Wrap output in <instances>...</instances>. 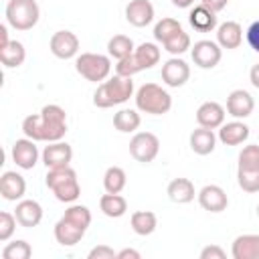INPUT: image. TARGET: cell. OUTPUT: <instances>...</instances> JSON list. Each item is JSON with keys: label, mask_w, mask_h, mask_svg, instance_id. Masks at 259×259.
Instances as JSON below:
<instances>
[{"label": "cell", "mask_w": 259, "mask_h": 259, "mask_svg": "<svg viewBox=\"0 0 259 259\" xmlns=\"http://www.w3.org/2000/svg\"><path fill=\"white\" fill-rule=\"evenodd\" d=\"M22 132L34 142H59L67 134V113L61 105L49 103L40 109V113L24 117Z\"/></svg>", "instance_id": "cell-1"}, {"label": "cell", "mask_w": 259, "mask_h": 259, "mask_svg": "<svg viewBox=\"0 0 259 259\" xmlns=\"http://www.w3.org/2000/svg\"><path fill=\"white\" fill-rule=\"evenodd\" d=\"M132 95H134V81H132V77L113 75L111 79H105L103 83L97 85V89L93 93V105L101 107V109H107V107L125 103Z\"/></svg>", "instance_id": "cell-2"}, {"label": "cell", "mask_w": 259, "mask_h": 259, "mask_svg": "<svg viewBox=\"0 0 259 259\" xmlns=\"http://www.w3.org/2000/svg\"><path fill=\"white\" fill-rule=\"evenodd\" d=\"M45 184H47L49 190H53V194L59 202L73 204L81 196V186H79V180H77V172L71 166L49 168Z\"/></svg>", "instance_id": "cell-3"}, {"label": "cell", "mask_w": 259, "mask_h": 259, "mask_svg": "<svg viewBox=\"0 0 259 259\" xmlns=\"http://www.w3.org/2000/svg\"><path fill=\"white\" fill-rule=\"evenodd\" d=\"M136 107L148 115H164L172 109V97L158 83H144L136 91Z\"/></svg>", "instance_id": "cell-4"}, {"label": "cell", "mask_w": 259, "mask_h": 259, "mask_svg": "<svg viewBox=\"0 0 259 259\" xmlns=\"http://www.w3.org/2000/svg\"><path fill=\"white\" fill-rule=\"evenodd\" d=\"M4 14L14 30H30L40 18V8L36 0H8Z\"/></svg>", "instance_id": "cell-5"}, {"label": "cell", "mask_w": 259, "mask_h": 259, "mask_svg": "<svg viewBox=\"0 0 259 259\" xmlns=\"http://www.w3.org/2000/svg\"><path fill=\"white\" fill-rule=\"evenodd\" d=\"M75 69L87 81L103 83L111 73V59L101 53H81L75 59Z\"/></svg>", "instance_id": "cell-6"}, {"label": "cell", "mask_w": 259, "mask_h": 259, "mask_svg": "<svg viewBox=\"0 0 259 259\" xmlns=\"http://www.w3.org/2000/svg\"><path fill=\"white\" fill-rule=\"evenodd\" d=\"M158 152H160V140L152 132H138L130 140V154L134 160H138L142 164L154 162Z\"/></svg>", "instance_id": "cell-7"}, {"label": "cell", "mask_w": 259, "mask_h": 259, "mask_svg": "<svg viewBox=\"0 0 259 259\" xmlns=\"http://www.w3.org/2000/svg\"><path fill=\"white\" fill-rule=\"evenodd\" d=\"M190 55H192V61L196 67L200 69H214L219 63H221V57H223V49L219 42L214 40H196L194 47L190 49Z\"/></svg>", "instance_id": "cell-8"}, {"label": "cell", "mask_w": 259, "mask_h": 259, "mask_svg": "<svg viewBox=\"0 0 259 259\" xmlns=\"http://www.w3.org/2000/svg\"><path fill=\"white\" fill-rule=\"evenodd\" d=\"M49 49L51 53L57 57V59H73L77 57L79 53V38L75 32L71 30H57L53 36H51V42H49Z\"/></svg>", "instance_id": "cell-9"}, {"label": "cell", "mask_w": 259, "mask_h": 259, "mask_svg": "<svg viewBox=\"0 0 259 259\" xmlns=\"http://www.w3.org/2000/svg\"><path fill=\"white\" fill-rule=\"evenodd\" d=\"M10 154H12V162L22 170H32L34 164L38 162V148H36V142L30 138L16 140L12 144Z\"/></svg>", "instance_id": "cell-10"}, {"label": "cell", "mask_w": 259, "mask_h": 259, "mask_svg": "<svg viewBox=\"0 0 259 259\" xmlns=\"http://www.w3.org/2000/svg\"><path fill=\"white\" fill-rule=\"evenodd\" d=\"M73 160V148L67 142H49V146H45L42 150V164L49 168H61V166H69Z\"/></svg>", "instance_id": "cell-11"}, {"label": "cell", "mask_w": 259, "mask_h": 259, "mask_svg": "<svg viewBox=\"0 0 259 259\" xmlns=\"http://www.w3.org/2000/svg\"><path fill=\"white\" fill-rule=\"evenodd\" d=\"M198 204L208 212H223L229 206L227 192L217 184H206L198 190Z\"/></svg>", "instance_id": "cell-12"}, {"label": "cell", "mask_w": 259, "mask_h": 259, "mask_svg": "<svg viewBox=\"0 0 259 259\" xmlns=\"http://www.w3.org/2000/svg\"><path fill=\"white\" fill-rule=\"evenodd\" d=\"M190 79V67L186 61L172 57L162 65V81L168 87H182Z\"/></svg>", "instance_id": "cell-13"}, {"label": "cell", "mask_w": 259, "mask_h": 259, "mask_svg": "<svg viewBox=\"0 0 259 259\" xmlns=\"http://www.w3.org/2000/svg\"><path fill=\"white\" fill-rule=\"evenodd\" d=\"M255 109V99L249 91L245 89H235L229 93L227 97V111L229 115H233L235 119H245L253 113Z\"/></svg>", "instance_id": "cell-14"}, {"label": "cell", "mask_w": 259, "mask_h": 259, "mask_svg": "<svg viewBox=\"0 0 259 259\" xmlns=\"http://www.w3.org/2000/svg\"><path fill=\"white\" fill-rule=\"evenodd\" d=\"M125 20L136 28L148 26L154 20V4L150 0H130L125 6Z\"/></svg>", "instance_id": "cell-15"}, {"label": "cell", "mask_w": 259, "mask_h": 259, "mask_svg": "<svg viewBox=\"0 0 259 259\" xmlns=\"http://www.w3.org/2000/svg\"><path fill=\"white\" fill-rule=\"evenodd\" d=\"M26 192V180L24 176H20L18 172H4L0 176V194L4 200H10V202H16V200H22Z\"/></svg>", "instance_id": "cell-16"}, {"label": "cell", "mask_w": 259, "mask_h": 259, "mask_svg": "<svg viewBox=\"0 0 259 259\" xmlns=\"http://www.w3.org/2000/svg\"><path fill=\"white\" fill-rule=\"evenodd\" d=\"M14 217H16L20 227L32 229V227H36L42 221V206L36 200H32V198L18 200V204L14 208Z\"/></svg>", "instance_id": "cell-17"}, {"label": "cell", "mask_w": 259, "mask_h": 259, "mask_svg": "<svg viewBox=\"0 0 259 259\" xmlns=\"http://www.w3.org/2000/svg\"><path fill=\"white\" fill-rule=\"evenodd\" d=\"M196 121H198L200 127L217 130L225 123V107L217 101H204L196 109Z\"/></svg>", "instance_id": "cell-18"}, {"label": "cell", "mask_w": 259, "mask_h": 259, "mask_svg": "<svg viewBox=\"0 0 259 259\" xmlns=\"http://www.w3.org/2000/svg\"><path fill=\"white\" fill-rule=\"evenodd\" d=\"M83 235H85V229L75 225L73 221H69L65 217H61L55 225V239L63 247H75L83 239Z\"/></svg>", "instance_id": "cell-19"}, {"label": "cell", "mask_w": 259, "mask_h": 259, "mask_svg": "<svg viewBox=\"0 0 259 259\" xmlns=\"http://www.w3.org/2000/svg\"><path fill=\"white\" fill-rule=\"evenodd\" d=\"M217 42L221 45V49L233 51L239 49V45L243 42V28L239 22L235 20H227L223 24L217 26Z\"/></svg>", "instance_id": "cell-20"}, {"label": "cell", "mask_w": 259, "mask_h": 259, "mask_svg": "<svg viewBox=\"0 0 259 259\" xmlns=\"http://www.w3.org/2000/svg\"><path fill=\"white\" fill-rule=\"evenodd\" d=\"M233 259H259V235H239L231 247Z\"/></svg>", "instance_id": "cell-21"}, {"label": "cell", "mask_w": 259, "mask_h": 259, "mask_svg": "<svg viewBox=\"0 0 259 259\" xmlns=\"http://www.w3.org/2000/svg\"><path fill=\"white\" fill-rule=\"evenodd\" d=\"M188 22H190V26H192L194 30H198V32H210V30H214V28L219 26L217 12L210 10V8H206L204 4H198V6H194V8L190 10Z\"/></svg>", "instance_id": "cell-22"}, {"label": "cell", "mask_w": 259, "mask_h": 259, "mask_svg": "<svg viewBox=\"0 0 259 259\" xmlns=\"http://www.w3.org/2000/svg\"><path fill=\"white\" fill-rule=\"evenodd\" d=\"M249 125L243 123V121H229V123H223L219 127V140L225 144V146H239L243 144L247 138H249Z\"/></svg>", "instance_id": "cell-23"}, {"label": "cell", "mask_w": 259, "mask_h": 259, "mask_svg": "<svg viewBox=\"0 0 259 259\" xmlns=\"http://www.w3.org/2000/svg\"><path fill=\"white\" fill-rule=\"evenodd\" d=\"M166 194H168V198L172 202L186 204V202H192L194 200V194L196 192H194L192 180H188V178H174V180H170V184L166 188Z\"/></svg>", "instance_id": "cell-24"}, {"label": "cell", "mask_w": 259, "mask_h": 259, "mask_svg": "<svg viewBox=\"0 0 259 259\" xmlns=\"http://www.w3.org/2000/svg\"><path fill=\"white\" fill-rule=\"evenodd\" d=\"M217 146V136L208 127H198L190 134V148L198 156H208Z\"/></svg>", "instance_id": "cell-25"}, {"label": "cell", "mask_w": 259, "mask_h": 259, "mask_svg": "<svg viewBox=\"0 0 259 259\" xmlns=\"http://www.w3.org/2000/svg\"><path fill=\"white\" fill-rule=\"evenodd\" d=\"M130 225L134 229L136 235L140 237H148L156 231L158 227V217L152 212V210H136L132 217H130Z\"/></svg>", "instance_id": "cell-26"}, {"label": "cell", "mask_w": 259, "mask_h": 259, "mask_svg": "<svg viewBox=\"0 0 259 259\" xmlns=\"http://www.w3.org/2000/svg\"><path fill=\"white\" fill-rule=\"evenodd\" d=\"M99 208L105 217L109 219H119L127 212V200L121 196V194H111V192H105L101 198H99Z\"/></svg>", "instance_id": "cell-27"}, {"label": "cell", "mask_w": 259, "mask_h": 259, "mask_svg": "<svg viewBox=\"0 0 259 259\" xmlns=\"http://www.w3.org/2000/svg\"><path fill=\"white\" fill-rule=\"evenodd\" d=\"M26 59V49L20 40H10L6 47L0 49V63L8 69H14V67H20Z\"/></svg>", "instance_id": "cell-28"}, {"label": "cell", "mask_w": 259, "mask_h": 259, "mask_svg": "<svg viewBox=\"0 0 259 259\" xmlns=\"http://www.w3.org/2000/svg\"><path fill=\"white\" fill-rule=\"evenodd\" d=\"M142 123V117L138 113V109H119L115 115H113V127L121 134H132L140 127Z\"/></svg>", "instance_id": "cell-29"}, {"label": "cell", "mask_w": 259, "mask_h": 259, "mask_svg": "<svg viewBox=\"0 0 259 259\" xmlns=\"http://www.w3.org/2000/svg\"><path fill=\"white\" fill-rule=\"evenodd\" d=\"M125 182H127V176H125L123 168H119V166H109L105 170V174H103V188H105V192L119 194L125 188Z\"/></svg>", "instance_id": "cell-30"}, {"label": "cell", "mask_w": 259, "mask_h": 259, "mask_svg": "<svg viewBox=\"0 0 259 259\" xmlns=\"http://www.w3.org/2000/svg\"><path fill=\"white\" fill-rule=\"evenodd\" d=\"M134 51H136L134 40L130 36H125V34H115L107 42V55L113 57V59H117V61L123 59V57H127V55H132Z\"/></svg>", "instance_id": "cell-31"}, {"label": "cell", "mask_w": 259, "mask_h": 259, "mask_svg": "<svg viewBox=\"0 0 259 259\" xmlns=\"http://www.w3.org/2000/svg\"><path fill=\"white\" fill-rule=\"evenodd\" d=\"M134 55L144 69H152L160 63V47L156 42H142L140 47H136Z\"/></svg>", "instance_id": "cell-32"}, {"label": "cell", "mask_w": 259, "mask_h": 259, "mask_svg": "<svg viewBox=\"0 0 259 259\" xmlns=\"http://www.w3.org/2000/svg\"><path fill=\"white\" fill-rule=\"evenodd\" d=\"M180 30H182V26H180V22H178L176 18H162V20H158L156 26H154V38L164 45L168 38H172V36H174L176 32H180Z\"/></svg>", "instance_id": "cell-33"}, {"label": "cell", "mask_w": 259, "mask_h": 259, "mask_svg": "<svg viewBox=\"0 0 259 259\" xmlns=\"http://www.w3.org/2000/svg\"><path fill=\"white\" fill-rule=\"evenodd\" d=\"M237 184L245 192H259V168H237Z\"/></svg>", "instance_id": "cell-34"}, {"label": "cell", "mask_w": 259, "mask_h": 259, "mask_svg": "<svg viewBox=\"0 0 259 259\" xmlns=\"http://www.w3.org/2000/svg\"><path fill=\"white\" fill-rule=\"evenodd\" d=\"M170 55H174V57H178V55H182V53H186L188 49H192V42H190V36H188V32H184V30H180V32H176L172 38H168L164 45H162Z\"/></svg>", "instance_id": "cell-35"}, {"label": "cell", "mask_w": 259, "mask_h": 259, "mask_svg": "<svg viewBox=\"0 0 259 259\" xmlns=\"http://www.w3.org/2000/svg\"><path fill=\"white\" fill-rule=\"evenodd\" d=\"M30 255H32V247L22 239H16L2 249V259H28Z\"/></svg>", "instance_id": "cell-36"}, {"label": "cell", "mask_w": 259, "mask_h": 259, "mask_svg": "<svg viewBox=\"0 0 259 259\" xmlns=\"http://www.w3.org/2000/svg\"><path fill=\"white\" fill-rule=\"evenodd\" d=\"M63 217L69 219V221H73L75 225L83 227L85 231H87V227L91 225V210H89L87 206H83V204H71V206L65 210Z\"/></svg>", "instance_id": "cell-37"}, {"label": "cell", "mask_w": 259, "mask_h": 259, "mask_svg": "<svg viewBox=\"0 0 259 259\" xmlns=\"http://www.w3.org/2000/svg\"><path fill=\"white\" fill-rule=\"evenodd\" d=\"M140 71H144V67L140 65V61L136 59L134 53L123 57V59H119L117 65H115V75H121V77H134Z\"/></svg>", "instance_id": "cell-38"}, {"label": "cell", "mask_w": 259, "mask_h": 259, "mask_svg": "<svg viewBox=\"0 0 259 259\" xmlns=\"http://www.w3.org/2000/svg\"><path fill=\"white\" fill-rule=\"evenodd\" d=\"M239 168H259V146L249 144L239 152Z\"/></svg>", "instance_id": "cell-39"}, {"label": "cell", "mask_w": 259, "mask_h": 259, "mask_svg": "<svg viewBox=\"0 0 259 259\" xmlns=\"http://www.w3.org/2000/svg\"><path fill=\"white\" fill-rule=\"evenodd\" d=\"M16 217L12 214V212H8V210H4V212H0V241L2 243H6L12 235H14V229H16Z\"/></svg>", "instance_id": "cell-40"}, {"label": "cell", "mask_w": 259, "mask_h": 259, "mask_svg": "<svg viewBox=\"0 0 259 259\" xmlns=\"http://www.w3.org/2000/svg\"><path fill=\"white\" fill-rule=\"evenodd\" d=\"M89 259H117V253L107 245H97L87 253Z\"/></svg>", "instance_id": "cell-41"}, {"label": "cell", "mask_w": 259, "mask_h": 259, "mask_svg": "<svg viewBox=\"0 0 259 259\" xmlns=\"http://www.w3.org/2000/svg\"><path fill=\"white\" fill-rule=\"evenodd\" d=\"M225 257H227V253L219 245H206L200 251V259H225Z\"/></svg>", "instance_id": "cell-42"}, {"label": "cell", "mask_w": 259, "mask_h": 259, "mask_svg": "<svg viewBox=\"0 0 259 259\" xmlns=\"http://www.w3.org/2000/svg\"><path fill=\"white\" fill-rule=\"evenodd\" d=\"M247 42H249V47H251L255 53H259V20H255V22L247 28Z\"/></svg>", "instance_id": "cell-43"}, {"label": "cell", "mask_w": 259, "mask_h": 259, "mask_svg": "<svg viewBox=\"0 0 259 259\" xmlns=\"http://www.w3.org/2000/svg\"><path fill=\"white\" fill-rule=\"evenodd\" d=\"M200 4H204L206 8H210V10H214V12H221V10L229 4V0H200Z\"/></svg>", "instance_id": "cell-44"}, {"label": "cell", "mask_w": 259, "mask_h": 259, "mask_svg": "<svg viewBox=\"0 0 259 259\" xmlns=\"http://www.w3.org/2000/svg\"><path fill=\"white\" fill-rule=\"evenodd\" d=\"M140 257H142V255H140V251L130 249V247H125V249L117 251V259H140Z\"/></svg>", "instance_id": "cell-45"}, {"label": "cell", "mask_w": 259, "mask_h": 259, "mask_svg": "<svg viewBox=\"0 0 259 259\" xmlns=\"http://www.w3.org/2000/svg\"><path fill=\"white\" fill-rule=\"evenodd\" d=\"M249 81H251V85H253V87H257V89H259V63L251 67V71H249Z\"/></svg>", "instance_id": "cell-46"}, {"label": "cell", "mask_w": 259, "mask_h": 259, "mask_svg": "<svg viewBox=\"0 0 259 259\" xmlns=\"http://www.w3.org/2000/svg\"><path fill=\"white\" fill-rule=\"evenodd\" d=\"M8 42H10V38H8V26L6 24H0V49L6 47Z\"/></svg>", "instance_id": "cell-47"}, {"label": "cell", "mask_w": 259, "mask_h": 259, "mask_svg": "<svg viewBox=\"0 0 259 259\" xmlns=\"http://www.w3.org/2000/svg\"><path fill=\"white\" fill-rule=\"evenodd\" d=\"M172 4L178 8H190L194 4V0H172Z\"/></svg>", "instance_id": "cell-48"}, {"label": "cell", "mask_w": 259, "mask_h": 259, "mask_svg": "<svg viewBox=\"0 0 259 259\" xmlns=\"http://www.w3.org/2000/svg\"><path fill=\"white\" fill-rule=\"evenodd\" d=\"M257 217H259V204H257Z\"/></svg>", "instance_id": "cell-49"}]
</instances>
